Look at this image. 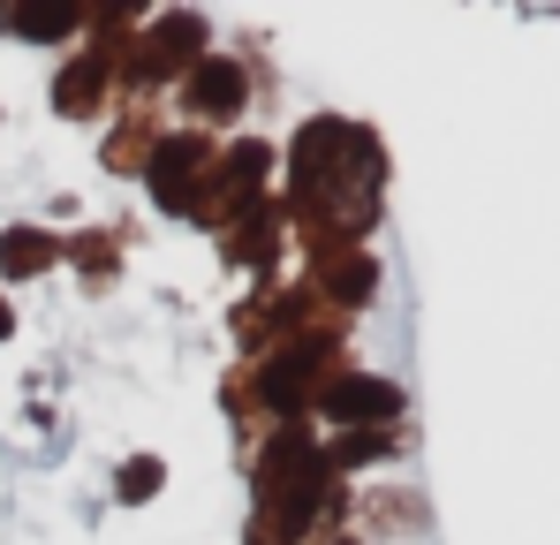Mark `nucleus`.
<instances>
[{
  "instance_id": "obj_1",
  "label": "nucleus",
  "mask_w": 560,
  "mask_h": 545,
  "mask_svg": "<svg viewBox=\"0 0 560 545\" xmlns=\"http://www.w3.org/2000/svg\"><path fill=\"white\" fill-rule=\"evenodd\" d=\"M288 160H295V175H288L280 220L303 235V251H326V243L364 251V235L378 228V175H386L378 137L341 121V114H318V121L295 129Z\"/></svg>"
},
{
  "instance_id": "obj_2",
  "label": "nucleus",
  "mask_w": 560,
  "mask_h": 545,
  "mask_svg": "<svg viewBox=\"0 0 560 545\" xmlns=\"http://www.w3.org/2000/svg\"><path fill=\"white\" fill-rule=\"evenodd\" d=\"M341 508V477L326 448L303 425H273V440L258 448V485H250V545H295L311 538V515Z\"/></svg>"
},
{
  "instance_id": "obj_3",
  "label": "nucleus",
  "mask_w": 560,
  "mask_h": 545,
  "mask_svg": "<svg viewBox=\"0 0 560 545\" xmlns=\"http://www.w3.org/2000/svg\"><path fill=\"white\" fill-rule=\"evenodd\" d=\"M334 371H349L341 363V341L334 334H311V341H288L273 357L250 371V394H258V409H273L280 425H303L311 409H318V394L334 386Z\"/></svg>"
},
{
  "instance_id": "obj_4",
  "label": "nucleus",
  "mask_w": 560,
  "mask_h": 545,
  "mask_svg": "<svg viewBox=\"0 0 560 545\" xmlns=\"http://www.w3.org/2000/svg\"><path fill=\"white\" fill-rule=\"evenodd\" d=\"M266 182H273V144H266V137H235V144H220L197 220H205V228H220V235H228V228H243L250 212H266Z\"/></svg>"
},
{
  "instance_id": "obj_5",
  "label": "nucleus",
  "mask_w": 560,
  "mask_h": 545,
  "mask_svg": "<svg viewBox=\"0 0 560 545\" xmlns=\"http://www.w3.org/2000/svg\"><path fill=\"white\" fill-rule=\"evenodd\" d=\"M212 160H220V144H212V129H167L160 137V152H152V205L167 212V220H197V205H205V182H212Z\"/></svg>"
},
{
  "instance_id": "obj_6",
  "label": "nucleus",
  "mask_w": 560,
  "mask_h": 545,
  "mask_svg": "<svg viewBox=\"0 0 560 545\" xmlns=\"http://www.w3.org/2000/svg\"><path fill=\"white\" fill-rule=\"evenodd\" d=\"M205 61V15L197 8H167V15H152L144 23V38L137 46H121V77L129 84H175Z\"/></svg>"
},
{
  "instance_id": "obj_7",
  "label": "nucleus",
  "mask_w": 560,
  "mask_h": 545,
  "mask_svg": "<svg viewBox=\"0 0 560 545\" xmlns=\"http://www.w3.org/2000/svg\"><path fill=\"white\" fill-rule=\"evenodd\" d=\"M318 409L334 417V425H394L401 409H409V394L394 386V379H378V371H334V386L318 394Z\"/></svg>"
},
{
  "instance_id": "obj_8",
  "label": "nucleus",
  "mask_w": 560,
  "mask_h": 545,
  "mask_svg": "<svg viewBox=\"0 0 560 545\" xmlns=\"http://www.w3.org/2000/svg\"><path fill=\"white\" fill-rule=\"evenodd\" d=\"M114 77H121V46H92V54L61 61V69H54V114H69V121H92Z\"/></svg>"
},
{
  "instance_id": "obj_9",
  "label": "nucleus",
  "mask_w": 560,
  "mask_h": 545,
  "mask_svg": "<svg viewBox=\"0 0 560 545\" xmlns=\"http://www.w3.org/2000/svg\"><path fill=\"white\" fill-rule=\"evenodd\" d=\"M243 98H250V77H243V61H220V54H205L197 69L183 77V106L197 121H235L243 114Z\"/></svg>"
},
{
  "instance_id": "obj_10",
  "label": "nucleus",
  "mask_w": 560,
  "mask_h": 545,
  "mask_svg": "<svg viewBox=\"0 0 560 545\" xmlns=\"http://www.w3.org/2000/svg\"><path fill=\"white\" fill-rule=\"evenodd\" d=\"M160 137H167V129H160V114L137 98V106L98 137V167H106V175H144V167H152V152H160Z\"/></svg>"
},
{
  "instance_id": "obj_11",
  "label": "nucleus",
  "mask_w": 560,
  "mask_h": 545,
  "mask_svg": "<svg viewBox=\"0 0 560 545\" xmlns=\"http://www.w3.org/2000/svg\"><path fill=\"white\" fill-rule=\"evenodd\" d=\"M0 31L23 38V46H61L84 31V8L77 0H46V8H0Z\"/></svg>"
},
{
  "instance_id": "obj_12",
  "label": "nucleus",
  "mask_w": 560,
  "mask_h": 545,
  "mask_svg": "<svg viewBox=\"0 0 560 545\" xmlns=\"http://www.w3.org/2000/svg\"><path fill=\"white\" fill-rule=\"evenodd\" d=\"M54 266H61V235L54 228H31L23 220V228L0 235V272L8 280H38V272H54Z\"/></svg>"
},
{
  "instance_id": "obj_13",
  "label": "nucleus",
  "mask_w": 560,
  "mask_h": 545,
  "mask_svg": "<svg viewBox=\"0 0 560 545\" xmlns=\"http://www.w3.org/2000/svg\"><path fill=\"white\" fill-rule=\"evenodd\" d=\"M280 235H288L280 205H266V212H250L243 228H228V266H250V272H266V266L280 258Z\"/></svg>"
},
{
  "instance_id": "obj_14",
  "label": "nucleus",
  "mask_w": 560,
  "mask_h": 545,
  "mask_svg": "<svg viewBox=\"0 0 560 545\" xmlns=\"http://www.w3.org/2000/svg\"><path fill=\"white\" fill-rule=\"evenodd\" d=\"M386 454H401V432H394V425H349V432L326 448V462H334V477H341V469H364V462H386Z\"/></svg>"
},
{
  "instance_id": "obj_15",
  "label": "nucleus",
  "mask_w": 560,
  "mask_h": 545,
  "mask_svg": "<svg viewBox=\"0 0 560 545\" xmlns=\"http://www.w3.org/2000/svg\"><path fill=\"white\" fill-rule=\"evenodd\" d=\"M160 485H167V462H160V454H129V462L114 469V500H121V508L160 500Z\"/></svg>"
},
{
  "instance_id": "obj_16",
  "label": "nucleus",
  "mask_w": 560,
  "mask_h": 545,
  "mask_svg": "<svg viewBox=\"0 0 560 545\" xmlns=\"http://www.w3.org/2000/svg\"><path fill=\"white\" fill-rule=\"evenodd\" d=\"M61 258H77V266L92 272V280H106V272L121 266V251H114V235H77V243H61Z\"/></svg>"
},
{
  "instance_id": "obj_17",
  "label": "nucleus",
  "mask_w": 560,
  "mask_h": 545,
  "mask_svg": "<svg viewBox=\"0 0 560 545\" xmlns=\"http://www.w3.org/2000/svg\"><path fill=\"white\" fill-rule=\"evenodd\" d=\"M8 334H15V311H8V303H0V341H8Z\"/></svg>"
},
{
  "instance_id": "obj_18",
  "label": "nucleus",
  "mask_w": 560,
  "mask_h": 545,
  "mask_svg": "<svg viewBox=\"0 0 560 545\" xmlns=\"http://www.w3.org/2000/svg\"><path fill=\"white\" fill-rule=\"evenodd\" d=\"M326 545H357V538H326Z\"/></svg>"
}]
</instances>
